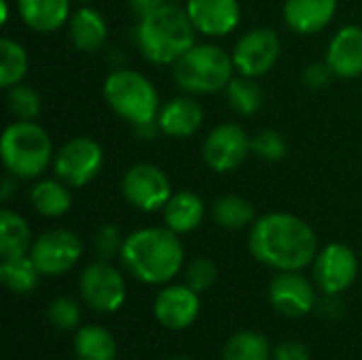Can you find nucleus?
Segmentation results:
<instances>
[{
  "instance_id": "a211bd4d",
  "label": "nucleus",
  "mask_w": 362,
  "mask_h": 360,
  "mask_svg": "<svg viewBox=\"0 0 362 360\" xmlns=\"http://www.w3.org/2000/svg\"><path fill=\"white\" fill-rule=\"evenodd\" d=\"M339 0H284L282 15L286 25L301 36H312L329 28L337 15Z\"/></svg>"
},
{
  "instance_id": "a878e982",
  "label": "nucleus",
  "mask_w": 362,
  "mask_h": 360,
  "mask_svg": "<svg viewBox=\"0 0 362 360\" xmlns=\"http://www.w3.org/2000/svg\"><path fill=\"white\" fill-rule=\"evenodd\" d=\"M212 219L223 229H246L257 221L255 206L242 195H223L212 204Z\"/></svg>"
},
{
  "instance_id": "4be33fe9",
  "label": "nucleus",
  "mask_w": 362,
  "mask_h": 360,
  "mask_svg": "<svg viewBox=\"0 0 362 360\" xmlns=\"http://www.w3.org/2000/svg\"><path fill=\"white\" fill-rule=\"evenodd\" d=\"M163 225L178 236L195 231L206 216V204L195 191H176L161 210Z\"/></svg>"
},
{
  "instance_id": "58836bf2",
  "label": "nucleus",
  "mask_w": 362,
  "mask_h": 360,
  "mask_svg": "<svg viewBox=\"0 0 362 360\" xmlns=\"http://www.w3.org/2000/svg\"><path fill=\"white\" fill-rule=\"evenodd\" d=\"M132 129H134V136H136L138 140H144V142L155 140V138L161 134V127H159L157 119L144 121V123H138V125H132Z\"/></svg>"
},
{
  "instance_id": "b1692460",
  "label": "nucleus",
  "mask_w": 362,
  "mask_h": 360,
  "mask_svg": "<svg viewBox=\"0 0 362 360\" xmlns=\"http://www.w3.org/2000/svg\"><path fill=\"white\" fill-rule=\"evenodd\" d=\"M34 240H32V229L28 221L8 210H0V257L11 259V257H23L30 255Z\"/></svg>"
},
{
  "instance_id": "5701e85b",
  "label": "nucleus",
  "mask_w": 362,
  "mask_h": 360,
  "mask_svg": "<svg viewBox=\"0 0 362 360\" xmlns=\"http://www.w3.org/2000/svg\"><path fill=\"white\" fill-rule=\"evenodd\" d=\"M30 204L45 219H62L72 208V193L70 187L57 176L42 178L30 189Z\"/></svg>"
},
{
  "instance_id": "c85d7f7f",
  "label": "nucleus",
  "mask_w": 362,
  "mask_h": 360,
  "mask_svg": "<svg viewBox=\"0 0 362 360\" xmlns=\"http://www.w3.org/2000/svg\"><path fill=\"white\" fill-rule=\"evenodd\" d=\"M28 66H30V57L23 45L4 36L0 40V87L11 89L13 85L23 83L28 74Z\"/></svg>"
},
{
  "instance_id": "f704fd0d",
  "label": "nucleus",
  "mask_w": 362,
  "mask_h": 360,
  "mask_svg": "<svg viewBox=\"0 0 362 360\" xmlns=\"http://www.w3.org/2000/svg\"><path fill=\"white\" fill-rule=\"evenodd\" d=\"M123 242H125V238L117 225H112V223L100 225L98 231L93 233V252L102 261H112L115 257L121 255Z\"/></svg>"
},
{
  "instance_id": "1a4fd4ad",
  "label": "nucleus",
  "mask_w": 362,
  "mask_h": 360,
  "mask_svg": "<svg viewBox=\"0 0 362 360\" xmlns=\"http://www.w3.org/2000/svg\"><path fill=\"white\" fill-rule=\"evenodd\" d=\"M125 202L140 212H161L172 197V182L168 174L153 163H134L121 180Z\"/></svg>"
},
{
  "instance_id": "0eeeda50",
  "label": "nucleus",
  "mask_w": 362,
  "mask_h": 360,
  "mask_svg": "<svg viewBox=\"0 0 362 360\" xmlns=\"http://www.w3.org/2000/svg\"><path fill=\"white\" fill-rule=\"evenodd\" d=\"M78 295L87 308L98 314H115L123 308L127 286L123 274L110 261L89 263L78 278Z\"/></svg>"
},
{
  "instance_id": "c9c22d12",
  "label": "nucleus",
  "mask_w": 362,
  "mask_h": 360,
  "mask_svg": "<svg viewBox=\"0 0 362 360\" xmlns=\"http://www.w3.org/2000/svg\"><path fill=\"white\" fill-rule=\"evenodd\" d=\"M333 70L329 68V64L327 62H314V64H310L305 70H303V83L310 87V89H314V91H318V89H325L331 81H333Z\"/></svg>"
},
{
  "instance_id": "c03bdc74",
  "label": "nucleus",
  "mask_w": 362,
  "mask_h": 360,
  "mask_svg": "<svg viewBox=\"0 0 362 360\" xmlns=\"http://www.w3.org/2000/svg\"><path fill=\"white\" fill-rule=\"evenodd\" d=\"M170 2H174V0H170Z\"/></svg>"
},
{
  "instance_id": "412c9836",
  "label": "nucleus",
  "mask_w": 362,
  "mask_h": 360,
  "mask_svg": "<svg viewBox=\"0 0 362 360\" xmlns=\"http://www.w3.org/2000/svg\"><path fill=\"white\" fill-rule=\"evenodd\" d=\"M17 13L30 30L49 34L68 25L72 0H17Z\"/></svg>"
},
{
  "instance_id": "4468645a",
  "label": "nucleus",
  "mask_w": 362,
  "mask_h": 360,
  "mask_svg": "<svg viewBox=\"0 0 362 360\" xmlns=\"http://www.w3.org/2000/svg\"><path fill=\"white\" fill-rule=\"evenodd\" d=\"M199 310V293L187 284H165L153 301V314L157 323L170 331L189 329L197 320Z\"/></svg>"
},
{
  "instance_id": "aec40b11",
  "label": "nucleus",
  "mask_w": 362,
  "mask_h": 360,
  "mask_svg": "<svg viewBox=\"0 0 362 360\" xmlns=\"http://www.w3.org/2000/svg\"><path fill=\"white\" fill-rule=\"evenodd\" d=\"M68 36L78 51L98 53L108 40V23L98 8L85 4L72 11L68 21Z\"/></svg>"
},
{
  "instance_id": "cd10ccee",
  "label": "nucleus",
  "mask_w": 362,
  "mask_h": 360,
  "mask_svg": "<svg viewBox=\"0 0 362 360\" xmlns=\"http://www.w3.org/2000/svg\"><path fill=\"white\" fill-rule=\"evenodd\" d=\"M225 95H227L229 108L242 117H250L259 112L263 106V89L252 76H244V74L233 76L225 89Z\"/></svg>"
},
{
  "instance_id": "4c0bfd02",
  "label": "nucleus",
  "mask_w": 362,
  "mask_h": 360,
  "mask_svg": "<svg viewBox=\"0 0 362 360\" xmlns=\"http://www.w3.org/2000/svg\"><path fill=\"white\" fill-rule=\"evenodd\" d=\"M168 2H170V0H127V6H129L132 13L140 19V17H144V15L157 11L159 6H163V4H168Z\"/></svg>"
},
{
  "instance_id": "473e14b6",
  "label": "nucleus",
  "mask_w": 362,
  "mask_h": 360,
  "mask_svg": "<svg viewBox=\"0 0 362 360\" xmlns=\"http://www.w3.org/2000/svg\"><path fill=\"white\" fill-rule=\"evenodd\" d=\"M252 153L267 163H276L286 157L288 142L276 129H261L259 134L252 136Z\"/></svg>"
},
{
  "instance_id": "37998d69",
  "label": "nucleus",
  "mask_w": 362,
  "mask_h": 360,
  "mask_svg": "<svg viewBox=\"0 0 362 360\" xmlns=\"http://www.w3.org/2000/svg\"><path fill=\"white\" fill-rule=\"evenodd\" d=\"M168 360H191V359H187V356H172V359H168Z\"/></svg>"
},
{
  "instance_id": "20e7f679",
  "label": "nucleus",
  "mask_w": 362,
  "mask_h": 360,
  "mask_svg": "<svg viewBox=\"0 0 362 360\" xmlns=\"http://www.w3.org/2000/svg\"><path fill=\"white\" fill-rule=\"evenodd\" d=\"M0 157L17 180L40 178L55 159L51 136L36 121H13L0 138Z\"/></svg>"
},
{
  "instance_id": "f3484780",
  "label": "nucleus",
  "mask_w": 362,
  "mask_h": 360,
  "mask_svg": "<svg viewBox=\"0 0 362 360\" xmlns=\"http://www.w3.org/2000/svg\"><path fill=\"white\" fill-rule=\"evenodd\" d=\"M157 123L161 127V134L168 138H189L197 134V129L204 123V108L197 102L195 95H176L161 104Z\"/></svg>"
},
{
  "instance_id": "f03ea898",
  "label": "nucleus",
  "mask_w": 362,
  "mask_h": 360,
  "mask_svg": "<svg viewBox=\"0 0 362 360\" xmlns=\"http://www.w3.org/2000/svg\"><path fill=\"white\" fill-rule=\"evenodd\" d=\"M123 267L142 284L165 286L185 267V246L178 233L163 227H142L125 236Z\"/></svg>"
},
{
  "instance_id": "9b49d317",
  "label": "nucleus",
  "mask_w": 362,
  "mask_h": 360,
  "mask_svg": "<svg viewBox=\"0 0 362 360\" xmlns=\"http://www.w3.org/2000/svg\"><path fill=\"white\" fill-rule=\"evenodd\" d=\"M252 153V136L238 123H221L204 140L202 157L212 172L229 174Z\"/></svg>"
},
{
  "instance_id": "bb28decb",
  "label": "nucleus",
  "mask_w": 362,
  "mask_h": 360,
  "mask_svg": "<svg viewBox=\"0 0 362 360\" xmlns=\"http://www.w3.org/2000/svg\"><path fill=\"white\" fill-rule=\"evenodd\" d=\"M40 272L30 259V255L23 257H11L0 261V280L2 284L17 295H28L38 286Z\"/></svg>"
},
{
  "instance_id": "39448f33",
  "label": "nucleus",
  "mask_w": 362,
  "mask_h": 360,
  "mask_svg": "<svg viewBox=\"0 0 362 360\" xmlns=\"http://www.w3.org/2000/svg\"><path fill=\"white\" fill-rule=\"evenodd\" d=\"M174 83L189 95H212L225 91L235 76L231 53L214 42H195L176 64Z\"/></svg>"
},
{
  "instance_id": "e433bc0d",
  "label": "nucleus",
  "mask_w": 362,
  "mask_h": 360,
  "mask_svg": "<svg viewBox=\"0 0 362 360\" xmlns=\"http://www.w3.org/2000/svg\"><path fill=\"white\" fill-rule=\"evenodd\" d=\"M274 360H310V350L301 342H282L274 348Z\"/></svg>"
},
{
  "instance_id": "2f4dec72",
  "label": "nucleus",
  "mask_w": 362,
  "mask_h": 360,
  "mask_svg": "<svg viewBox=\"0 0 362 360\" xmlns=\"http://www.w3.org/2000/svg\"><path fill=\"white\" fill-rule=\"evenodd\" d=\"M47 320L57 331H78L81 327V306L70 297H55L47 306Z\"/></svg>"
},
{
  "instance_id": "72a5a7b5",
  "label": "nucleus",
  "mask_w": 362,
  "mask_h": 360,
  "mask_svg": "<svg viewBox=\"0 0 362 360\" xmlns=\"http://www.w3.org/2000/svg\"><path fill=\"white\" fill-rule=\"evenodd\" d=\"M218 278V267L212 259L197 257L185 267V284L191 286L197 293H204L214 286Z\"/></svg>"
},
{
  "instance_id": "6e6552de",
  "label": "nucleus",
  "mask_w": 362,
  "mask_h": 360,
  "mask_svg": "<svg viewBox=\"0 0 362 360\" xmlns=\"http://www.w3.org/2000/svg\"><path fill=\"white\" fill-rule=\"evenodd\" d=\"M104 166V149L89 136H76L55 151L53 172L70 189L89 185Z\"/></svg>"
},
{
  "instance_id": "393cba45",
  "label": "nucleus",
  "mask_w": 362,
  "mask_h": 360,
  "mask_svg": "<svg viewBox=\"0 0 362 360\" xmlns=\"http://www.w3.org/2000/svg\"><path fill=\"white\" fill-rule=\"evenodd\" d=\"M117 342L102 325H85L74 335V354L78 360H117Z\"/></svg>"
},
{
  "instance_id": "ea45409f",
  "label": "nucleus",
  "mask_w": 362,
  "mask_h": 360,
  "mask_svg": "<svg viewBox=\"0 0 362 360\" xmlns=\"http://www.w3.org/2000/svg\"><path fill=\"white\" fill-rule=\"evenodd\" d=\"M15 189H17V178L15 176H4V180H2V191H0V197H2V202H8L11 199V195L15 193Z\"/></svg>"
},
{
  "instance_id": "c756f323",
  "label": "nucleus",
  "mask_w": 362,
  "mask_h": 360,
  "mask_svg": "<svg viewBox=\"0 0 362 360\" xmlns=\"http://www.w3.org/2000/svg\"><path fill=\"white\" fill-rule=\"evenodd\" d=\"M274 350L269 339L257 331H240L225 344L223 360H269Z\"/></svg>"
},
{
  "instance_id": "f8f14e48",
  "label": "nucleus",
  "mask_w": 362,
  "mask_h": 360,
  "mask_svg": "<svg viewBox=\"0 0 362 360\" xmlns=\"http://www.w3.org/2000/svg\"><path fill=\"white\" fill-rule=\"evenodd\" d=\"M282 53V42L276 30L272 28H255L238 38L231 57L235 64V72L252 79H261L274 70Z\"/></svg>"
},
{
  "instance_id": "79ce46f5",
  "label": "nucleus",
  "mask_w": 362,
  "mask_h": 360,
  "mask_svg": "<svg viewBox=\"0 0 362 360\" xmlns=\"http://www.w3.org/2000/svg\"><path fill=\"white\" fill-rule=\"evenodd\" d=\"M72 2H76L78 6H85V4H91L93 0H72Z\"/></svg>"
},
{
  "instance_id": "2eb2a0df",
  "label": "nucleus",
  "mask_w": 362,
  "mask_h": 360,
  "mask_svg": "<svg viewBox=\"0 0 362 360\" xmlns=\"http://www.w3.org/2000/svg\"><path fill=\"white\" fill-rule=\"evenodd\" d=\"M269 303L288 318L308 316L318 299L312 282L301 272H278L269 284Z\"/></svg>"
},
{
  "instance_id": "a19ab883",
  "label": "nucleus",
  "mask_w": 362,
  "mask_h": 360,
  "mask_svg": "<svg viewBox=\"0 0 362 360\" xmlns=\"http://www.w3.org/2000/svg\"><path fill=\"white\" fill-rule=\"evenodd\" d=\"M0 6H2V23H6L8 21V0H0Z\"/></svg>"
},
{
  "instance_id": "9d476101",
  "label": "nucleus",
  "mask_w": 362,
  "mask_h": 360,
  "mask_svg": "<svg viewBox=\"0 0 362 360\" xmlns=\"http://www.w3.org/2000/svg\"><path fill=\"white\" fill-rule=\"evenodd\" d=\"M83 255V242L81 238L64 227L49 229L34 238V244L30 248V259L38 267L42 276H64L68 274Z\"/></svg>"
},
{
  "instance_id": "7c9ffc66",
  "label": "nucleus",
  "mask_w": 362,
  "mask_h": 360,
  "mask_svg": "<svg viewBox=\"0 0 362 360\" xmlns=\"http://www.w3.org/2000/svg\"><path fill=\"white\" fill-rule=\"evenodd\" d=\"M6 108L15 121H34L40 115L42 102L32 85L17 83L6 89Z\"/></svg>"
},
{
  "instance_id": "423d86ee",
  "label": "nucleus",
  "mask_w": 362,
  "mask_h": 360,
  "mask_svg": "<svg viewBox=\"0 0 362 360\" xmlns=\"http://www.w3.org/2000/svg\"><path fill=\"white\" fill-rule=\"evenodd\" d=\"M102 93L110 110L129 125L157 119L161 108L153 81L132 68H115L104 79Z\"/></svg>"
},
{
  "instance_id": "6ab92c4d",
  "label": "nucleus",
  "mask_w": 362,
  "mask_h": 360,
  "mask_svg": "<svg viewBox=\"0 0 362 360\" xmlns=\"http://www.w3.org/2000/svg\"><path fill=\"white\" fill-rule=\"evenodd\" d=\"M329 68L339 79H358L362 76V28L344 25L327 47Z\"/></svg>"
},
{
  "instance_id": "ddd939ff",
  "label": "nucleus",
  "mask_w": 362,
  "mask_h": 360,
  "mask_svg": "<svg viewBox=\"0 0 362 360\" xmlns=\"http://www.w3.org/2000/svg\"><path fill=\"white\" fill-rule=\"evenodd\" d=\"M314 280L325 295L346 293L358 276L356 252L339 242H331L318 250L314 259Z\"/></svg>"
},
{
  "instance_id": "f257e3e1",
  "label": "nucleus",
  "mask_w": 362,
  "mask_h": 360,
  "mask_svg": "<svg viewBox=\"0 0 362 360\" xmlns=\"http://www.w3.org/2000/svg\"><path fill=\"white\" fill-rule=\"evenodd\" d=\"M248 248L265 267L276 272H303L318 255V238L301 216L269 212L252 223Z\"/></svg>"
},
{
  "instance_id": "dca6fc26",
  "label": "nucleus",
  "mask_w": 362,
  "mask_h": 360,
  "mask_svg": "<svg viewBox=\"0 0 362 360\" xmlns=\"http://www.w3.org/2000/svg\"><path fill=\"white\" fill-rule=\"evenodd\" d=\"M185 8L197 34L210 38L231 34L242 17L240 0H187Z\"/></svg>"
},
{
  "instance_id": "7ed1b4c3",
  "label": "nucleus",
  "mask_w": 362,
  "mask_h": 360,
  "mask_svg": "<svg viewBox=\"0 0 362 360\" xmlns=\"http://www.w3.org/2000/svg\"><path fill=\"white\" fill-rule=\"evenodd\" d=\"M197 38V30L185 6L168 2L138 19L136 45L142 57L155 66H174Z\"/></svg>"
}]
</instances>
